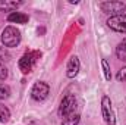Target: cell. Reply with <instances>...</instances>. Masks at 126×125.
<instances>
[{"label": "cell", "mask_w": 126, "mask_h": 125, "mask_svg": "<svg viewBox=\"0 0 126 125\" xmlns=\"http://www.w3.org/2000/svg\"><path fill=\"white\" fill-rule=\"evenodd\" d=\"M78 112L79 110H78V100H76V97L73 94H67L62 100V103H60L59 116L62 119H64V118H67V116H70L73 113H78Z\"/></svg>", "instance_id": "cell-1"}, {"label": "cell", "mask_w": 126, "mask_h": 125, "mask_svg": "<svg viewBox=\"0 0 126 125\" xmlns=\"http://www.w3.org/2000/svg\"><path fill=\"white\" fill-rule=\"evenodd\" d=\"M1 43L4 47H16L21 43V31L15 27H6L1 32Z\"/></svg>", "instance_id": "cell-2"}, {"label": "cell", "mask_w": 126, "mask_h": 125, "mask_svg": "<svg viewBox=\"0 0 126 125\" xmlns=\"http://www.w3.org/2000/svg\"><path fill=\"white\" fill-rule=\"evenodd\" d=\"M100 7L104 13H111L113 16L122 15V12L126 10V4L123 1H104L100 4Z\"/></svg>", "instance_id": "cell-3"}, {"label": "cell", "mask_w": 126, "mask_h": 125, "mask_svg": "<svg viewBox=\"0 0 126 125\" xmlns=\"http://www.w3.org/2000/svg\"><path fill=\"white\" fill-rule=\"evenodd\" d=\"M101 109H103V118H104L106 124L107 125L116 124V116H114V112L111 109V102L107 96H104L101 99Z\"/></svg>", "instance_id": "cell-4"}, {"label": "cell", "mask_w": 126, "mask_h": 125, "mask_svg": "<svg viewBox=\"0 0 126 125\" xmlns=\"http://www.w3.org/2000/svg\"><path fill=\"white\" fill-rule=\"evenodd\" d=\"M48 91H50L48 85H47L46 83H43V81H38V83H35L34 87H32L31 97L34 100H37V102H43V100L48 96Z\"/></svg>", "instance_id": "cell-5"}, {"label": "cell", "mask_w": 126, "mask_h": 125, "mask_svg": "<svg viewBox=\"0 0 126 125\" xmlns=\"http://www.w3.org/2000/svg\"><path fill=\"white\" fill-rule=\"evenodd\" d=\"M107 25L117 32H126V13L117 15V16H110L107 19Z\"/></svg>", "instance_id": "cell-6"}, {"label": "cell", "mask_w": 126, "mask_h": 125, "mask_svg": "<svg viewBox=\"0 0 126 125\" xmlns=\"http://www.w3.org/2000/svg\"><path fill=\"white\" fill-rule=\"evenodd\" d=\"M38 56V53H27V55H24L22 58H21V61H19V68H21V71L24 72V74H27V72H30L32 68V65L35 63V58Z\"/></svg>", "instance_id": "cell-7"}, {"label": "cell", "mask_w": 126, "mask_h": 125, "mask_svg": "<svg viewBox=\"0 0 126 125\" xmlns=\"http://www.w3.org/2000/svg\"><path fill=\"white\" fill-rule=\"evenodd\" d=\"M79 72V59L76 56H72L70 61L67 63V68H66V75L69 78H75Z\"/></svg>", "instance_id": "cell-8"}, {"label": "cell", "mask_w": 126, "mask_h": 125, "mask_svg": "<svg viewBox=\"0 0 126 125\" xmlns=\"http://www.w3.org/2000/svg\"><path fill=\"white\" fill-rule=\"evenodd\" d=\"M7 21L15 22V24H27L28 22V16L25 13H21V12H12L7 16Z\"/></svg>", "instance_id": "cell-9"}, {"label": "cell", "mask_w": 126, "mask_h": 125, "mask_svg": "<svg viewBox=\"0 0 126 125\" xmlns=\"http://www.w3.org/2000/svg\"><path fill=\"white\" fill-rule=\"evenodd\" d=\"M22 3L21 1H3V0H0V10H3V12H10V10H15L18 6H21Z\"/></svg>", "instance_id": "cell-10"}, {"label": "cell", "mask_w": 126, "mask_h": 125, "mask_svg": "<svg viewBox=\"0 0 126 125\" xmlns=\"http://www.w3.org/2000/svg\"><path fill=\"white\" fill-rule=\"evenodd\" d=\"M116 55H117V58H119L122 62H126V38H123V40L119 43V46H117V49H116Z\"/></svg>", "instance_id": "cell-11"}, {"label": "cell", "mask_w": 126, "mask_h": 125, "mask_svg": "<svg viewBox=\"0 0 126 125\" xmlns=\"http://www.w3.org/2000/svg\"><path fill=\"white\" fill-rule=\"evenodd\" d=\"M78 122H79V112L62 119V125H78Z\"/></svg>", "instance_id": "cell-12"}, {"label": "cell", "mask_w": 126, "mask_h": 125, "mask_svg": "<svg viewBox=\"0 0 126 125\" xmlns=\"http://www.w3.org/2000/svg\"><path fill=\"white\" fill-rule=\"evenodd\" d=\"M9 118H10L9 109H7L4 104L0 103V122H6V121H9Z\"/></svg>", "instance_id": "cell-13"}, {"label": "cell", "mask_w": 126, "mask_h": 125, "mask_svg": "<svg viewBox=\"0 0 126 125\" xmlns=\"http://www.w3.org/2000/svg\"><path fill=\"white\" fill-rule=\"evenodd\" d=\"M9 96H10V88H9V85H6V84H1V83H0V100L7 99Z\"/></svg>", "instance_id": "cell-14"}, {"label": "cell", "mask_w": 126, "mask_h": 125, "mask_svg": "<svg viewBox=\"0 0 126 125\" xmlns=\"http://www.w3.org/2000/svg\"><path fill=\"white\" fill-rule=\"evenodd\" d=\"M101 65H103V69H104V78H106L107 81H110L111 74H110V66H109L107 61H106V59H103V61H101Z\"/></svg>", "instance_id": "cell-15"}, {"label": "cell", "mask_w": 126, "mask_h": 125, "mask_svg": "<svg viewBox=\"0 0 126 125\" xmlns=\"http://www.w3.org/2000/svg\"><path fill=\"white\" fill-rule=\"evenodd\" d=\"M6 61H9V52L6 50V47L0 46V63H4Z\"/></svg>", "instance_id": "cell-16"}, {"label": "cell", "mask_w": 126, "mask_h": 125, "mask_svg": "<svg viewBox=\"0 0 126 125\" xmlns=\"http://www.w3.org/2000/svg\"><path fill=\"white\" fill-rule=\"evenodd\" d=\"M6 78H7V68L3 63H0V81H4Z\"/></svg>", "instance_id": "cell-17"}, {"label": "cell", "mask_w": 126, "mask_h": 125, "mask_svg": "<svg viewBox=\"0 0 126 125\" xmlns=\"http://www.w3.org/2000/svg\"><path fill=\"white\" fill-rule=\"evenodd\" d=\"M116 78H117V81H126V66L123 68V69H120V71L117 72Z\"/></svg>", "instance_id": "cell-18"}]
</instances>
